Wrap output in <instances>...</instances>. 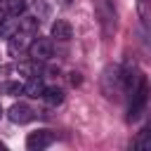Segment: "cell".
<instances>
[{
    "mask_svg": "<svg viewBox=\"0 0 151 151\" xmlns=\"http://www.w3.org/2000/svg\"><path fill=\"white\" fill-rule=\"evenodd\" d=\"M92 7H94V17H97V21H99L101 35H104V38H111V35L116 33V26H118L116 0H92Z\"/></svg>",
    "mask_w": 151,
    "mask_h": 151,
    "instance_id": "cell-1",
    "label": "cell"
},
{
    "mask_svg": "<svg viewBox=\"0 0 151 151\" xmlns=\"http://www.w3.org/2000/svg\"><path fill=\"white\" fill-rule=\"evenodd\" d=\"M101 92L109 97V99H116L120 92H125L123 87V71L120 66H106L104 73H101Z\"/></svg>",
    "mask_w": 151,
    "mask_h": 151,
    "instance_id": "cell-2",
    "label": "cell"
},
{
    "mask_svg": "<svg viewBox=\"0 0 151 151\" xmlns=\"http://www.w3.org/2000/svg\"><path fill=\"white\" fill-rule=\"evenodd\" d=\"M146 99H149V85L146 80L139 83V87L130 94V111H127V120H137L146 106Z\"/></svg>",
    "mask_w": 151,
    "mask_h": 151,
    "instance_id": "cell-3",
    "label": "cell"
},
{
    "mask_svg": "<svg viewBox=\"0 0 151 151\" xmlns=\"http://www.w3.org/2000/svg\"><path fill=\"white\" fill-rule=\"evenodd\" d=\"M52 142H54V134H52L50 130H38V132H31V134L26 137V149H28V151H42V149H47Z\"/></svg>",
    "mask_w": 151,
    "mask_h": 151,
    "instance_id": "cell-4",
    "label": "cell"
},
{
    "mask_svg": "<svg viewBox=\"0 0 151 151\" xmlns=\"http://www.w3.org/2000/svg\"><path fill=\"white\" fill-rule=\"evenodd\" d=\"M28 57L35 61H47L52 57V42L47 38H33V42L28 47Z\"/></svg>",
    "mask_w": 151,
    "mask_h": 151,
    "instance_id": "cell-5",
    "label": "cell"
},
{
    "mask_svg": "<svg viewBox=\"0 0 151 151\" xmlns=\"http://www.w3.org/2000/svg\"><path fill=\"white\" fill-rule=\"evenodd\" d=\"M31 42H33V33H26V31L17 28V31L9 35V52H12V54H19V52L28 50Z\"/></svg>",
    "mask_w": 151,
    "mask_h": 151,
    "instance_id": "cell-6",
    "label": "cell"
},
{
    "mask_svg": "<svg viewBox=\"0 0 151 151\" xmlns=\"http://www.w3.org/2000/svg\"><path fill=\"white\" fill-rule=\"evenodd\" d=\"M9 120L12 123H17V125H24V123H28V120H33V109L28 106V104H24V101H19V104H12V109H9Z\"/></svg>",
    "mask_w": 151,
    "mask_h": 151,
    "instance_id": "cell-7",
    "label": "cell"
},
{
    "mask_svg": "<svg viewBox=\"0 0 151 151\" xmlns=\"http://www.w3.org/2000/svg\"><path fill=\"white\" fill-rule=\"evenodd\" d=\"M26 9V0H5L0 7V21L7 17H21Z\"/></svg>",
    "mask_w": 151,
    "mask_h": 151,
    "instance_id": "cell-8",
    "label": "cell"
},
{
    "mask_svg": "<svg viewBox=\"0 0 151 151\" xmlns=\"http://www.w3.org/2000/svg\"><path fill=\"white\" fill-rule=\"evenodd\" d=\"M71 35H73V28H71V24H68V21L57 19V21L52 24V38H54V40L66 42V40H71Z\"/></svg>",
    "mask_w": 151,
    "mask_h": 151,
    "instance_id": "cell-9",
    "label": "cell"
},
{
    "mask_svg": "<svg viewBox=\"0 0 151 151\" xmlns=\"http://www.w3.org/2000/svg\"><path fill=\"white\" fill-rule=\"evenodd\" d=\"M42 92H45V83L40 76L28 78V83L24 85V94H28V97H42Z\"/></svg>",
    "mask_w": 151,
    "mask_h": 151,
    "instance_id": "cell-10",
    "label": "cell"
},
{
    "mask_svg": "<svg viewBox=\"0 0 151 151\" xmlns=\"http://www.w3.org/2000/svg\"><path fill=\"white\" fill-rule=\"evenodd\" d=\"M137 12L144 31H151V0H137Z\"/></svg>",
    "mask_w": 151,
    "mask_h": 151,
    "instance_id": "cell-11",
    "label": "cell"
},
{
    "mask_svg": "<svg viewBox=\"0 0 151 151\" xmlns=\"http://www.w3.org/2000/svg\"><path fill=\"white\" fill-rule=\"evenodd\" d=\"M42 99H45L50 106H57V104L64 101V90H61V87H45Z\"/></svg>",
    "mask_w": 151,
    "mask_h": 151,
    "instance_id": "cell-12",
    "label": "cell"
},
{
    "mask_svg": "<svg viewBox=\"0 0 151 151\" xmlns=\"http://www.w3.org/2000/svg\"><path fill=\"white\" fill-rule=\"evenodd\" d=\"M134 149H137V151H151V127H144V130L137 134Z\"/></svg>",
    "mask_w": 151,
    "mask_h": 151,
    "instance_id": "cell-13",
    "label": "cell"
},
{
    "mask_svg": "<svg viewBox=\"0 0 151 151\" xmlns=\"http://www.w3.org/2000/svg\"><path fill=\"white\" fill-rule=\"evenodd\" d=\"M19 28L35 35V31H38V19H35V17H19Z\"/></svg>",
    "mask_w": 151,
    "mask_h": 151,
    "instance_id": "cell-14",
    "label": "cell"
},
{
    "mask_svg": "<svg viewBox=\"0 0 151 151\" xmlns=\"http://www.w3.org/2000/svg\"><path fill=\"white\" fill-rule=\"evenodd\" d=\"M2 92L9 94V97H19V94H24V85L21 83H5L2 85Z\"/></svg>",
    "mask_w": 151,
    "mask_h": 151,
    "instance_id": "cell-15",
    "label": "cell"
},
{
    "mask_svg": "<svg viewBox=\"0 0 151 151\" xmlns=\"http://www.w3.org/2000/svg\"><path fill=\"white\" fill-rule=\"evenodd\" d=\"M71 83L78 85V83H80V76H78V73H71Z\"/></svg>",
    "mask_w": 151,
    "mask_h": 151,
    "instance_id": "cell-16",
    "label": "cell"
},
{
    "mask_svg": "<svg viewBox=\"0 0 151 151\" xmlns=\"http://www.w3.org/2000/svg\"><path fill=\"white\" fill-rule=\"evenodd\" d=\"M0 118H2V106H0Z\"/></svg>",
    "mask_w": 151,
    "mask_h": 151,
    "instance_id": "cell-17",
    "label": "cell"
}]
</instances>
